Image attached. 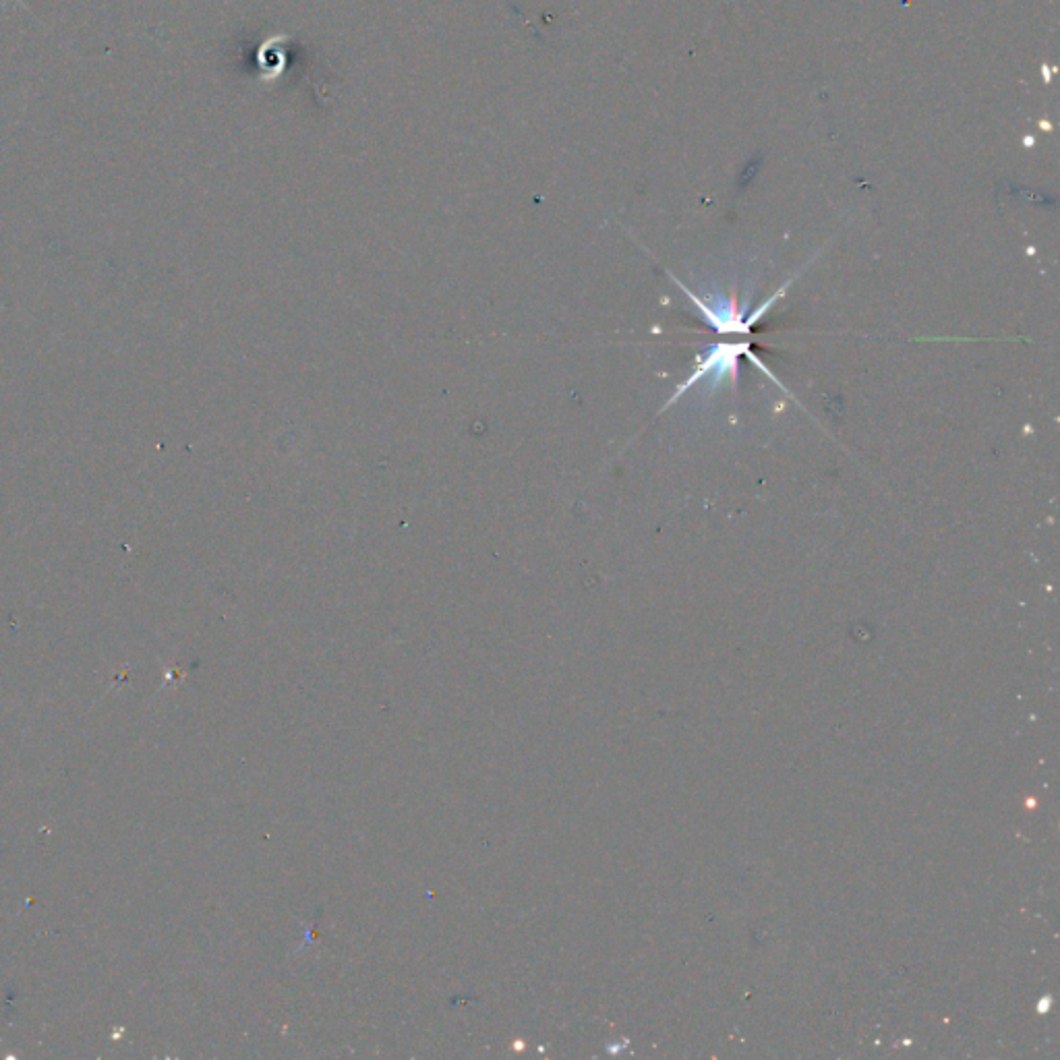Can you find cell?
Segmentation results:
<instances>
[{"label":"cell","mask_w":1060,"mask_h":1060,"mask_svg":"<svg viewBox=\"0 0 1060 1060\" xmlns=\"http://www.w3.org/2000/svg\"><path fill=\"white\" fill-rule=\"evenodd\" d=\"M15 3H17V5H21V7H25V3H23V0H15ZM25 9H27V7H25Z\"/></svg>","instance_id":"6da1fadb"}]
</instances>
